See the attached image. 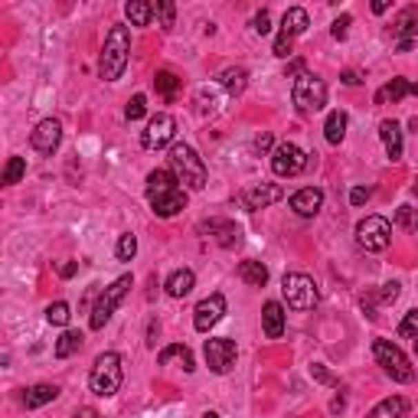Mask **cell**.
<instances>
[{
	"instance_id": "5b68a950",
	"label": "cell",
	"mask_w": 418,
	"mask_h": 418,
	"mask_svg": "<svg viewBox=\"0 0 418 418\" xmlns=\"http://www.w3.org/2000/svg\"><path fill=\"white\" fill-rule=\"evenodd\" d=\"M281 295H284V301H288V308H295V310L317 308V284H314L310 275H301V271L284 275Z\"/></svg>"
},
{
	"instance_id": "52a82bcc",
	"label": "cell",
	"mask_w": 418,
	"mask_h": 418,
	"mask_svg": "<svg viewBox=\"0 0 418 418\" xmlns=\"http://www.w3.org/2000/svg\"><path fill=\"white\" fill-rule=\"evenodd\" d=\"M128 288H131V275H121L115 284L105 288V295L99 297V304H95V310H92V320H88L92 330H101V327L108 324L111 314H115V308H118V304L124 301V295H128Z\"/></svg>"
},
{
	"instance_id": "ab89813d",
	"label": "cell",
	"mask_w": 418,
	"mask_h": 418,
	"mask_svg": "<svg viewBox=\"0 0 418 418\" xmlns=\"http://www.w3.org/2000/svg\"><path fill=\"white\" fill-rule=\"evenodd\" d=\"M399 337H408V340H415L418 337V310H408L402 324H399Z\"/></svg>"
},
{
	"instance_id": "e0dca14e",
	"label": "cell",
	"mask_w": 418,
	"mask_h": 418,
	"mask_svg": "<svg viewBox=\"0 0 418 418\" xmlns=\"http://www.w3.org/2000/svg\"><path fill=\"white\" fill-rule=\"evenodd\" d=\"M320 206H324V190H317V186H304L291 197V209L297 216H317Z\"/></svg>"
},
{
	"instance_id": "f546056e",
	"label": "cell",
	"mask_w": 418,
	"mask_h": 418,
	"mask_svg": "<svg viewBox=\"0 0 418 418\" xmlns=\"http://www.w3.org/2000/svg\"><path fill=\"white\" fill-rule=\"evenodd\" d=\"M177 186V177H173L170 170H154L148 177V199L157 197V193H167V190H173Z\"/></svg>"
},
{
	"instance_id": "c3c4849f",
	"label": "cell",
	"mask_w": 418,
	"mask_h": 418,
	"mask_svg": "<svg viewBox=\"0 0 418 418\" xmlns=\"http://www.w3.org/2000/svg\"><path fill=\"white\" fill-rule=\"evenodd\" d=\"M157 337H160V324H157V320H150V327H148V346H157Z\"/></svg>"
},
{
	"instance_id": "30bf717a",
	"label": "cell",
	"mask_w": 418,
	"mask_h": 418,
	"mask_svg": "<svg viewBox=\"0 0 418 418\" xmlns=\"http://www.w3.org/2000/svg\"><path fill=\"white\" fill-rule=\"evenodd\" d=\"M173 131H177V121H173V115H167V111H160V115H154L148 121V128H144V135H141V144L148 150H160L167 148L173 141Z\"/></svg>"
},
{
	"instance_id": "4dcf8cb0",
	"label": "cell",
	"mask_w": 418,
	"mask_h": 418,
	"mask_svg": "<svg viewBox=\"0 0 418 418\" xmlns=\"http://www.w3.org/2000/svg\"><path fill=\"white\" fill-rule=\"evenodd\" d=\"M79 350H82V333L79 330H66L59 340H56V357L59 359H69L72 353H79Z\"/></svg>"
},
{
	"instance_id": "f907efd6",
	"label": "cell",
	"mask_w": 418,
	"mask_h": 418,
	"mask_svg": "<svg viewBox=\"0 0 418 418\" xmlns=\"http://www.w3.org/2000/svg\"><path fill=\"white\" fill-rule=\"evenodd\" d=\"M75 418H99V412H95V408H79Z\"/></svg>"
},
{
	"instance_id": "db71d44e",
	"label": "cell",
	"mask_w": 418,
	"mask_h": 418,
	"mask_svg": "<svg viewBox=\"0 0 418 418\" xmlns=\"http://www.w3.org/2000/svg\"><path fill=\"white\" fill-rule=\"evenodd\" d=\"M412 346H415V357H418V337H415V340H412Z\"/></svg>"
},
{
	"instance_id": "f1b7e54d",
	"label": "cell",
	"mask_w": 418,
	"mask_h": 418,
	"mask_svg": "<svg viewBox=\"0 0 418 418\" xmlns=\"http://www.w3.org/2000/svg\"><path fill=\"white\" fill-rule=\"evenodd\" d=\"M346 135V115L344 111H330L327 115V124H324V137L330 141V144H340Z\"/></svg>"
},
{
	"instance_id": "484cf974",
	"label": "cell",
	"mask_w": 418,
	"mask_h": 418,
	"mask_svg": "<svg viewBox=\"0 0 418 418\" xmlns=\"http://www.w3.org/2000/svg\"><path fill=\"white\" fill-rule=\"evenodd\" d=\"M406 412H408V402L402 395H392V399H382L366 418H406Z\"/></svg>"
},
{
	"instance_id": "9c48e42d",
	"label": "cell",
	"mask_w": 418,
	"mask_h": 418,
	"mask_svg": "<svg viewBox=\"0 0 418 418\" xmlns=\"http://www.w3.org/2000/svg\"><path fill=\"white\" fill-rule=\"evenodd\" d=\"M203 353H206V366L212 369V372H219V376H226V372H232L235 357H239V350H235V344H232V340H226V337L206 340V346H203Z\"/></svg>"
},
{
	"instance_id": "f6af8a7d",
	"label": "cell",
	"mask_w": 418,
	"mask_h": 418,
	"mask_svg": "<svg viewBox=\"0 0 418 418\" xmlns=\"http://www.w3.org/2000/svg\"><path fill=\"white\" fill-rule=\"evenodd\" d=\"M310 372H314V379H320V382H330V386H340V382L333 379L330 372H327V369L320 366V363H314V366H310Z\"/></svg>"
},
{
	"instance_id": "d4e9b609",
	"label": "cell",
	"mask_w": 418,
	"mask_h": 418,
	"mask_svg": "<svg viewBox=\"0 0 418 418\" xmlns=\"http://www.w3.org/2000/svg\"><path fill=\"white\" fill-rule=\"evenodd\" d=\"M56 399H59V389L50 386V382H39V386H33V389H26L23 406L26 408H39V406H46V402H56Z\"/></svg>"
},
{
	"instance_id": "d590c367",
	"label": "cell",
	"mask_w": 418,
	"mask_h": 418,
	"mask_svg": "<svg viewBox=\"0 0 418 418\" xmlns=\"http://www.w3.org/2000/svg\"><path fill=\"white\" fill-rule=\"evenodd\" d=\"M69 317H72V310H69V304H66V301H56V304H50V308H46V320H50V324H56V327H66V324H69Z\"/></svg>"
},
{
	"instance_id": "7dc6e473",
	"label": "cell",
	"mask_w": 418,
	"mask_h": 418,
	"mask_svg": "<svg viewBox=\"0 0 418 418\" xmlns=\"http://www.w3.org/2000/svg\"><path fill=\"white\" fill-rule=\"evenodd\" d=\"M252 150H255V154H265V150H271V135H259V137H255Z\"/></svg>"
},
{
	"instance_id": "cb8c5ba5",
	"label": "cell",
	"mask_w": 418,
	"mask_h": 418,
	"mask_svg": "<svg viewBox=\"0 0 418 418\" xmlns=\"http://www.w3.org/2000/svg\"><path fill=\"white\" fill-rule=\"evenodd\" d=\"M193 284H197V275L190 268H180L173 271L170 278H167V295L170 297H186L190 291H193Z\"/></svg>"
},
{
	"instance_id": "11a10c76",
	"label": "cell",
	"mask_w": 418,
	"mask_h": 418,
	"mask_svg": "<svg viewBox=\"0 0 418 418\" xmlns=\"http://www.w3.org/2000/svg\"><path fill=\"white\" fill-rule=\"evenodd\" d=\"M206 418H219V415H216V412H206Z\"/></svg>"
},
{
	"instance_id": "6da1fadb",
	"label": "cell",
	"mask_w": 418,
	"mask_h": 418,
	"mask_svg": "<svg viewBox=\"0 0 418 418\" xmlns=\"http://www.w3.org/2000/svg\"><path fill=\"white\" fill-rule=\"evenodd\" d=\"M128 52H131V33L128 26H111L108 37H105V46H101V56H99V75L105 82H118L128 66Z\"/></svg>"
},
{
	"instance_id": "3957f363",
	"label": "cell",
	"mask_w": 418,
	"mask_h": 418,
	"mask_svg": "<svg viewBox=\"0 0 418 418\" xmlns=\"http://www.w3.org/2000/svg\"><path fill=\"white\" fill-rule=\"evenodd\" d=\"M124 382V369H121V357L118 353H101L95 359V366L88 372V386H92V392L101 395V399H111V395L121 389Z\"/></svg>"
},
{
	"instance_id": "ba28073f",
	"label": "cell",
	"mask_w": 418,
	"mask_h": 418,
	"mask_svg": "<svg viewBox=\"0 0 418 418\" xmlns=\"http://www.w3.org/2000/svg\"><path fill=\"white\" fill-rule=\"evenodd\" d=\"M357 242L366 252H382V248H389L392 242V226L389 219H382V216H366V219L357 222Z\"/></svg>"
},
{
	"instance_id": "f35d334b",
	"label": "cell",
	"mask_w": 418,
	"mask_h": 418,
	"mask_svg": "<svg viewBox=\"0 0 418 418\" xmlns=\"http://www.w3.org/2000/svg\"><path fill=\"white\" fill-rule=\"evenodd\" d=\"M144 111H148V99L144 95H135V99L128 101V108H124V118L128 121H137V118H144Z\"/></svg>"
},
{
	"instance_id": "7c38bea8",
	"label": "cell",
	"mask_w": 418,
	"mask_h": 418,
	"mask_svg": "<svg viewBox=\"0 0 418 418\" xmlns=\"http://www.w3.org/2000/svg\"><path fill=\"white\" fill-rule=\"evenodd\" d=\"M222 314H226V297H222V295L203 297V301L197 304V310H193V327H197L199 333H206L209 327H216V324H219Z\"/></svg>"
},
{
	"instance_id": "277c9868",
	"label": "cell",
	"mask_w": 418,
	"mask_h": 418,
	"mask_svg": "<svg viewBox=\"0 0 418 418\" xmlns=\"http://www.w3.org/2000/svg\"><path fill=\"white\" fill-rule=\"evenodd\" d=\"M291 99H295L301 115H314V111H320L327 105V82L317 79V75H310V72H301L295 79Z\"/></svg>"
},
{
	"instance_id": "7a4b0ae2",
	"label": "cell",
	"mask_w": 418,
	"mask_h": 418,
	"mask_svg": "<svg viewBox=\"0 0 418 418\" xmlns=\"http://www.w3.org/2000/svg\"><path fill=\"white\" fill-rule=\"evenodd\" d=\"M170 173L177 177V183L190 186V190L206 186V163L199 160V154L190 144H173L170 148Z\"/></svg>"
},
{
	"instance_id": "74e56055",
	"label": "cell",
	"mask_w": 418,
	"mask_h": 418,
	"mask_svg": "<svg viewBox=\"0 0 418 418\" xmlns=\"http://www.w3.org/2000/svg\"><path fill=\"white\" fill-rule=\"evenodd\" d=\"M154 17H160V26H163V30H170L173 17H177V7H173L170 0H160L157 7H154Z\"/></svg>"
},
{
	"instance_id": "5bb4252c",
	"label": "cell",
	"mask_w": 418,
	"mask_h": 418,
	"mask_svg": "<svg viewBox=\"0 0 418 418\" xmlns=\"http://www.w3.org/2000/svg\"><path fill=\"white\" fill-rule=\"evenodd\" d=\"M62 141V124L56 121V118H46V121L37 124V131H33V148L39 150V154H52V150L59 148Z\"/></svg>"
},
{
	"instance_id": "ee69618b",
	"label": "cell",
	"mask_w": 418,
	"mask_h": 418,
	"mask_svg": "<svg viewBox=\"0 0 418 418\" xmlns=\"http://www.w3.org/2000/svg\"><path fill=\"white\" fill-rule=\"evenodd\" d=\"M366 199H369V190H366V186H353V190H350V203H353V206H363Z\"/></svg>"
},
{
	"instance_id": "44dd1931",
	"label": "cell",
	"mask_w": 418,
	"mask_h": 418,
	"mask_svg": "<svg viewBox=\"0 0 418 418\" xmlns=\"http://www.w3.org/2000/svg\"><path fill=\"white\" fill-rule=\"evenodd\" d=\"M261 324H265V337L268 340H278L284 333V308L278 301H268L265 310H261Z\"/></svg>"
},
{
	"instance_id": "7402d4cb",
	"label": "cell",
	"mask_w": 418,
	"mask_h": 418,
	"mask_svg": "<svg viewBox=\"0 0 418 418\" xmlns=\"http://www.w3.org/2000/svg\"><path fill=\"white\" fill-rule=\"evenodd\" d=\"M308 10L304 7H291V10H284V17H281V33L284 37H301L304 30H308Z\"/></svg>"
},
{
	"instance_id": "8d00e7d4",
	"label": "cell",
	"mask_w": 418,
	"mask_h": 418,
	"mask_svg": "<svg viewBox=\"0 0 418 418\" xmlns=\"http://www.w3.org/2000/svg\"><path fill=\"white\" fill-rule=\"evenodd\" d=\"M137 255V239L131 232H124L121 239H118V259L121 261H131Z\"/></svg>"
},
{
	"instance_id": "4316f807",
	"label": "cell",
	"mask_w": 418,
	"mask_h": 418,
	"mask_svg": "<svg viewBox=\"0 0 418 418\" xmlns=\"http://www.w3.org/2000/svg\"><path fill=\"white\" fill-rule=\"evenodd\" d=\"M124 13L135 26H150L154 20V3H144V0H128L124 3Z\"/></svg>"
},
{
	"instance_id": "603a6c76",
	"label": "cell",
	"mask_w": 418,
	"mask_h": 418,
	"mask_svg": "<svg viewBox=\"0 0 418 418\" xmlns=\"http://www.w3.org/2000/svg\"><path fill=\"white\" fill-rule=\"evenodd\" d=\"M173 359L183 366V372H193V369H197V363H193V353H190L183 344H173V346H167V350H160V357H157L160 366H170Z\"/></svg>"
},
{
	"instance_id": "836d02e7",
	"label": "cell",
	"mask_w": 418,
	"mask_h": 418,
	"mask_svg": "<svg viewBox=\"0 0 418 418\" xmlns=\"http://www.w3.org/2000/svg\"><path fill=\"white\" fill-rule=\"evenodd\" d=\"M23 177H26V160L23 157H10V160H7V167H3V186L20 183Z\"/></svg>"
},
{
	"instance_id": "681fc988",
	"label": "cell",
	"mask_w": 418,
	"mask_h": 418,
	"mask_svg": "<svg viewBox=\"0 0 418 418\" xmlns=\"http://www.w3.org/2000/svg\"><path fill=\"white\" fill-rule=\"evenodd\" d=\"M344 82H346V86H359V75L350 69V72H344Z\"/></svg>"
},
{
	"instance_id": "4fadbf2b",
	"label": "cell",
	"mask_w": 418,
	"mask_h": 418,
	"mask_svg": "<svg viewBox=\"0 0 418 418\" xmlns=\"http://www.w3.org/2000/svg\"><path fill=\"white\" fill-rule=\"evenodd\" d=\"M392 37L399 39V50L402 52L412 50V43L418 39V7H406V10L395 17L392 20Z\"/></svg>"
},
{
	"instance_id": "816d5d0a",
	"label": "cell",
	"mask_w": 418,
	"mask_h": 418,
	"mask_svg": "<svg viewBox=\"0 0 418 418\" xmlns=\"http://www.w3.org/2000/svg\"><path fill=\"white\" fill-rule=\"evenodd\" d=\"M59 275H62V278H72V275H75V261H69V265H62Z\"/></svg>"
},
{
	"instance_id": "9a60e30c",
	"label": "cell",
	"mask_w": 418,
	"mask_h": 418,
	"mask_svg": "<svg viewBox=\"0 0 418 418\" xmlns=\"http://www.w3.org/2000/svg\"><path fill=\"white\" fill-rule=\"evenodd\" d=\"M281 197H284V190L278 183H261V186L246 190V193H242V203H246L248 212H255V209H265V206H271V203H278Z\"/></svg>"
},
{
	"instance_id": "60d3db41",
	"label": "cell",
	"mask_w": 418,
	"mask_h": 418,
	"mask_svg": "<svg viewBox=\"0 0 418 418\" xmlns=\"http://www.w3.org/2000/svg\"><path fill=\"white\" fill-rule=\"evenodd\" d=\"M252 26H255V33H261V37H268V33H271V13H268V10L255 13V20H252Z\"/></svg>"
},
{
	"instance_id": "7bdbcfd3",
	"label": "cell",
	"mask_w": 418,
	"mask_h": 418,
	"mask_svg": "<svg viewBox=\"0 0 418 418\" xmlns=\"http://www.w3.org/2000/svg\"><path fill=\"white\" fill-rule=\"evenodd\" d=\"M275 56H278V59H288V56H291V37H278L275 39Z\"/></svg>"
},
{
	"instance_id": "8fae6325",
	"label": "cell",
	"mask_w": 418,
	"mask_h": 418,
	"mask_svg": "<svg viewBox=\"0 0 418 418\" xmlns=\"http://www.w3.org/2000/svg\"><path fill=\"white\" fill-rule=\"evenodd\" d=\"M304 167H308V154L297 144H278L271 154V170L278 177H297Z\"/></svg>"
},
{
	"instance_id": "ffe728a7",
	"label": "cell",
	"mask_w": 418,
	"mask_h": 418,
	"mask_svg": "<svg viewBox=\"0 0 418 418\" xmlns=\"http://www.w3.org/2000/svg\"><path fill=\"white\" fill-rule=\"evenodd\" d=\"M406 95H418V82L392 79L386 88H379V92H376V105H386V101H402Z\"/></svg>"
},
{
	"instance_id": "ac0fdd59",
	"label": "cell",
	"mask_w": 418,
	"mask_h": 418,
	"mask_svg": "<svg viewBox=\"0 0 418 418\" xmlns=\"http://www.w3.org/2000/svg\"><path fill=\"white\" fill-rule=\"evenodd\" d=\"M379 137H382V144H386L389 160H402V124L392 121V118H386V121L379 124Z\"/></svg>"
},
{
	"instance_id": "83f0119b",
	"label": "cell",
	"mask_w": 418,
	"mask_h": 418,
	"mask_svg": "<svg viewBox=\"0 0 418 418\" xmlns=\"http://www.w3.org/2000/svg\"><path fill=\"white\" fill-rule=\"evenodd\" d=\"M239 278H242V281L246 284H252V288H261V284L268 281V268H265V265H261V261H242V265H239Z\"/></svg>"
},
{
	"instance_id": "d6986e66",
	"label": "cell",
	"mask_w": 418,
	"mask_h": 418,
	"mask_svg": "<svg viewBox=\"0 0 418 418\" xmlns=\"http://www.w3.org/2000/svg\"><path fill=\"white\" fill-rule=\"evenodd\" d=\"M199 232H209V235H216V242H219L222 248H229L239 242V226L229 219H212V222H203L199 226Z\"/></svg>"
},
{
	"instance_id": "f5cc1de1",
	"label": "cell",
	"mask_w": 418,
	"mask_h": 418,
	"mask_svg": "<svg viewBox=\"0 0 418 418\" xmlns=\"http://www.w3.org/2000/svg\"><path fill=\"white\" fill-rule=\"evenodd\" d=\"M389 10V0H376V3H372V13H386Z\"/></svg>"
},
{
	"instance_id": "d6a6232c",
	"label": "cell",
	"mask_w": 418,
	"mask_h": 418,
	"mask_svg": "<svg viewBox=\"0 0 418 418\" xmlns=\"http://www.w3.org/2000/svg\"><path fill=\"white\" fill-rule=\"evenodd\" d=\"M154 88H157L160 95H163V99L170 101L173 95H177V88H180V79H177L173 72H167V69H163V72L154 75Z\"/></svg>"
},
{
	"instance_id": "bcb514c9",
	"label": "cell",
	"mask_w": 418,
	"mask_h": 418,
	"mask_svg": "<svg viewBox=\"0 0 418 418\" xmlns=\"http://www.w3.org/2000/svg\"><path fill=\"white\" fill-rule=\"evenodd\" d=\"M395 297H399V284H386V288L379 291V301H382V304H392Z\"/></svg>"
},
{
	"instance_id": "8992f818",
	"label": "cell",
	"mask_w": 418,
	"mask_h": 418,
	"mask_svg": "<svg viewBox=\"0 0 418 418\" xmlns=\"http://www.w3.org/2000/svg\"><path fill=\"white\" fill-rule=\"evenodd\" d=\"M372 357H376V363H379L395 382H412V376H415L408 357L392 344V340H376V344H372Z\"/></svg>"
},
{
	"instance_id": "2e32d148",
	"label": "cell",
	"mask_w": 418,
	"mask_h": 418,
	"mask_svg": "<svg viewBox=\"0 0 418 418\" xmlns=\"http://www.w3.org/2000/svg\"><path fill=\"white\" fill-rule=\"evenodd\" d=\"M150 206H154V212H157L160 219H170V216H177V212L186 206V193L180 190V186H173V190H167V193L150 197Z\"/></svg>"
},
{
	"instance_id": "1f68e13d",
	"label": "cell",
	"mask_w": 418,
	"mask_h": 418,
	"mask_svg": "<svg viewBox=\"0 0 418 418\" xmlns=\"http://www.w3.org/2000/svg\"><path fill=\"white\" fill-rule=\"evenodd\" d=\"M219 79H222V86H226V92H232V95L246 92V86H248V72H246V69H226Z\"/></svg>"
},
{
	"instance_id": "e575fe53",
	"label": "cell",
	"mask_w": 418,
	"mask_h": 418,
	"mask_svg": "<svg viewBox=\"0 0 418 418\" xmlns=\"http://www.w3.org/2000/svg\"><path fill=\"white\" fill-rule=\"evenodd\" d=\"M395 226H402L406 232H418V209L415 206H399L395 209Z\"/></svg>"
},
{
	"instance_id": "b9f144b4",
	"label": "cell",
	"mask_w": 418,
	"mask_h": 418,
	"mask_svg": "<svg viewBox=\"0 0 418 418\" xmlns=\"http://www.w3.org/2000/svg\"><path fill=\"white\" fill-rule=\"evenodd\" d=\"M350 23H353V17H350V13H344V17H340V20H333V39H346V30H350Z\"/></svg>"
}]
</instances>
